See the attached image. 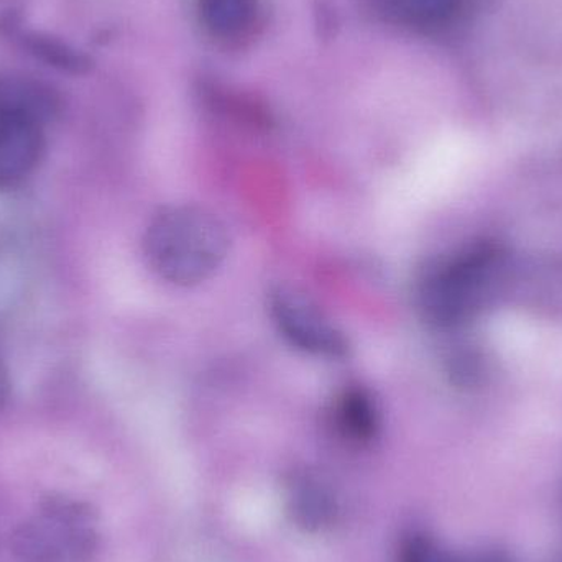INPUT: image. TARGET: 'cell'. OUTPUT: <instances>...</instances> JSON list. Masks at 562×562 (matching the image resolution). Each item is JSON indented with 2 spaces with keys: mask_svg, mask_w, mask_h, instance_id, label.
<instances>
[{
  "mask_svg": "<svg viewBox=\"0 0 562 562\" xmlns=\"http://www.w3.org/2000/svg\"><path fill=\"white\" fill-rule=\"evenodd\" d=\"M477 0H380L392 22L418 32L436 33L461 23Z\"/></svg>",
  "mask_w": 562,
  "mask_h": 562,
  "instance_id": "7",
  "label": "cell"
},
{
  "mask_svg": "<svg viewBox=\"0 0 562 562\" xmlns=\"http://www.w3.org/2000/svg\"><path fill=\"white\" fill-rule=\"evenodd\" d=\"M98 517L85 502L49 495L10 538L15 562H92L99 551Z\"/></svg>",
  "mask_w": 562,
  "mask_h": 562,
  "instance_id": "3",
  "label": "cell"
},
{
  "mask_svg": "<svg viewBox=\"0 0 562 562\" xmlns=\"http://www.w3.org/2000/svg\"><path fill=\"white\" fill-rule=\"evenodd\" d=\"M229 252V234L220 217L200 206L158 211L144 236L148 267L168 283L193 286L221 269Z\"/></svg>",
  "mask_w": 562,
  "mask_h": 562,
  "instance_id": "1",
  "label": "cell"
},
{
  "mask_svg": "<svg viewBox=\"0 0 562 562\" xmlns=\"http://www.w3.org/2000/svg\"><path fill=\"white\" fill-rule=\"evenodd\" d=\"M400 562H510L497 553L479 554V557L461 558L449 553L431 538L415 535L408 538L402 548Z\"/></svg>",
  "mask_w": 562,
  "mask_h": 562,
  "instance_id": "10",
  "label": "cell"
},
{
  "mask_svg": "<svg viewBox=\"0 0 562 562\" xmlns=\"http://www.w3.org/2000/svg\"><path fill=\"white\" fill-rule=\"evenodd\" d=\"M10 393V379L9 372H7L5 363H3L2 357H0V409L5 405L9 400Z\"/></svg>",
  "mask_w": 562,
  "mask_h": 562,
  "instance_id": "11",
  "label": "cell"
},
{
  "mask_svg": "<svg viewBox=\"0 0 562 562\" xmlns=\"http://www.w3.org/2000/svg\"><path fill=\"white\" fill-rule=\"evenodd\" d=\"M269 313L280 336L300 352L321 359H346L350 342L342 329L303 291L291 286L273 288Z\"/></svg>",
  "mask_w": 562,
  "mask_h": 562,
  "instance_id": "5",
  "label": "cell"
},
{
  "mask_svg": "<svg viewBox=\"0 0 562 562\" xmlns=\"http://www.w3.org/2000/svg\"><path fill=\"white\" fill-rule=\"evenodd\" d=\"M9 26L10 35L16 36L23 48L35 56L40 61L45 65L53 66L59 71L72 72L79 75L89 68V59L86 58L78 49L72 48L68 43L61 42L55 36L43 35L36 32H23L19 26H12V23H7Z\"/></svg>",
  "mask_w": 562,
  "mask_h": 562,
  "instance_id": "9",
  "label": "cell"
},
{
  "mask_svg": "<svg viewBox=\"0 0 562 562\" xmlns=\"http://www.w3.org/2000/svg\"><path fill=\"white\" fill-rule=\"evenodd\" d=\"M58 98L42 82L0 75V190L35 173L46 150V124Z\"/></svg>",
  "mask_w": 562,
  "mask_h": 562,
  "instance_id": "2",
  "label": "cell"
},
{
  "mask_svg": "<svg viewBox=\"0 0 562 562\" xmlns=\"http://www.w3.org/2000/svg\"><path fill=\"white\" fill-rule=\"evenodd\" d=\"M196 15L204 33L224 46H243L259 33L262 0H196Z\"/></svg>",
  "mask_w": 562,
  "mask_h": 562,
  "instance_id": "6",
  "label": "cell"
},
{
  "mask_svg": "<svg viewBox=\"0 0 562 562\" xmlns=\"http://www.w3.org/2000/svg\"><path fill=\"white\" fill-rule=\"evenodd\" d=\"M492 250L472 247L432 263L416 283V304L428 323L451 327L471 316L491 280Z\"/></svg>",
  "mask_w": 562,
  "mask_h": 562,
  "instance_id": "4",
  "label": "cell"
},
{
  "mask_svg": "<svg viewBox=\"0 0 562 562\" xmlns=\"http://www.w3.org/2000/svg\"><path fill=\"white\" fill-rule=\"evenodd\" d=\"M333 422L344 438L366 445L379 435L382 423L379 402L370 390L349 386L334 402Z\"/></svg>",
  "mask_w": 562,
  "mask_h": 562,
  "instance_id": "8",
  "label": "cell"
}]
</instances>
